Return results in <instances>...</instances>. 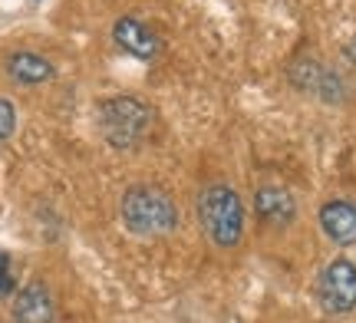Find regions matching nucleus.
<instances>
[{"mask_svg": "<svg viewBox=\"0 0 356 323\" xmlns=\"http://www.w3.org/2000/svg\"><path fill=\"white\" fill-rule=\"evenodd\" d=\"M195 211H198V224H202L204 238L215 247H238L244 238V201L241 194L234 192L225 181H215V185H204L198 192V201H195Z\"/></svg>", "mask_w": 356, "mask_h": 323, "instance_id": "obj_2", "label": "nucleus"}, {"mask_svg": "<svg viewBox=\"0 0 356 323\" xmlns=\"http://www.w3.org/2000/svg\"><path fill=\"white\" fill-rule=\"evenodd\" d=\"M13 323H56V304H53L50 287L43 281L30 284L13 300Z\"/></svg>", "mask_w": 356, "mask_h": 323, "instance_id": "obj_8", "label": "nucleus"}, {"mask_svg": "<svg viewBox=\"0 0 356 323\" xmlns=\"http://www.w3.org/2000/svg\"><path fill=\"white\" fill-rule=\"evenodd\" d=\"M113 43L126 56L142 60V63H152L165 53V40L159 37L149 24H142L139 17H119L113 24Z\"/></svg>", "mask_w": 356, "mask_h": 323, "instance_id": "obj_5", "label": "nucleus"}, {"mask_svg": "<svg viewBox=\"0 0 356 323\" xmlns=\"http://www.w3.org/2000/svg\"><path fill=\"white\" fill-rule=\"evenodd\" d=\"M343 56H346V60H350V63H356V37H353V40H350V43H346V47H343Z\"/></svg>", "mask_w": 356, "mask_h": 323, "instance_id": "obj_13", "label": "nucleus"}, {"mask_svg": "<svg viewBox=\"0 0 356 323\" xmlns=\"http://www.w3.org/2000/svg\"><path fill=\"white\" fill-rule=\"evenodd\" d=\"M3 69L13 83L20 86H43L56 76V66L43 56V53H33V50H17L3 60Z\"/></svg>", "mask_w": 356, "mask_h": 323, "instance_id": "obj_10", "label": "nucleus"}, {"mask_svg": "<svg viewBox=\"0 0 356 323\" xmlns=\"http://www.w3.org/2000/svg\"><path fill=\"white\" fill-rule=\"evenodd\" d=\"M320 228L337 247L356 245V205L346 198H333L320 208Z\"/></svg>", "mask_w": 356, "mask_h": 323, "instance_id": "obj_9", "label": "nucleus"}, {"mask_svg": "<svg viewBox=\"0 0 356 323\" xmlns=\"http://www.w3.org/2000/svg\"><path fill=\"white\" fill-rule=\"evenodd\" d=\"M17 294V281H13V271H10V258L0 251V300Z\"/></svg>", "mask_w": 356, "mask_h": 323, "instance_id": "obj_12", "label": "nucleus"}, {"mask_svg": "<svg viewBox=\"0 0 356 323\" xmlns=\"http://www.w3.org/2000/svg\"><path fill=\"white\" fill-rule=\"evenodd\" d=\"M254 215L270 228H287L297 221V198L284 185H261L254 192Z\"/></svg>", "mask_w": 356, "mask_h": 323, "instance_id": "obj_7", "label": "nucleus"}, {"mask_svg": "<svg viewBox=\"0 0 356 323\" xmlns=\"http://www.w3.org/2000/svg\"><path fill=\"white\" fill-rule=\"evenodd\" d=\"M119 218L126 231L139 238H162L178 228V205L172 201V194L155 185H132L119 201Z\"/></svg>", "mask_w": 356, "mask_h": 323, "instance_id": "obj_3", "label": "nucleus"}, {"mask_svg": "<svg viewBox=\"0 0 356 323\" xmlns=\"http://www.w3.org/2000/svg\"><path fill=\"white\" fill-rule=\"evenodd\" d=\"M287 76H291V83L297 86V90L314 92V96H320L323 103H343V96H346L343 79L337 76L333 69L320 66L317 60H310V56L293 60L291 69H287Z\"/></svg>", "mask_w": 356, "mask_h": 323, "instance_id": "obj_6", "label": "nucleus"}, {"mask_svg": "<svg viewBox=\"0 0 356 323\" xmlns=\"http://www.w3.org/2000/svg\"><path fill=\"white\" fill-rule=\"evenodd\" d=\"M317 300L320 307L333 317L356 310V264L346 258L330 260L317 281Z\"/></svg>", "mask_w": 356, "mask_h": 323, "instance_id": "obj_4", "label": "nucleus"}, {"mask_svg": "<svg viewBox=\"0 0 356 323\" xmlns=\"http://www.w3.org/2000/svg\"><path fill=\"white\" fill-rule=\"evenodd\" d=\"M96 122H99L106 145H113L119 152H132L145 142L155 122V109L139 96L119 92V96H106L96 103Z\"/></svg>", "mask_w": 356, "mask_h": 323, "instance_id": "obj_1", "label": "nucleus"}, {"mask_svg": "<svg viewBox=\"0 0 356 323\" xmlns=\"http://www.w3.org/2000/svg\"><path fill=\"white\" fill-rule=\"evenodd\" d=\"M13 129H17V109H13L10 99H3V96H0V145L10 139Z\"/></svg>", "mask_w": 356, "mask_h": 323, "instance_id": "obj_11", "label": "nucleus"}]
</instances>
